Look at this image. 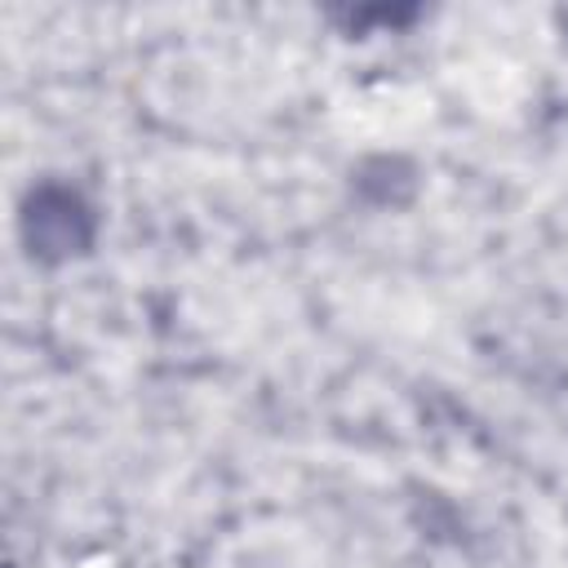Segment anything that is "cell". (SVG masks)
<instances>
[{"instance_id": "obj_1", "label": "cell", "mask_w": 568, "mask_h": 568, "mask_svg": "<svg viewBox=\"0 0 568 568\" xmlns=\"http://www.w3.org/2000/svg\"><path fill=\"white\" fill-rule=\"evenodd\" d=\"M27 222H31L36 248H44V253H49V248H58V253L84 248V244H89V231H93L89 209H84L80 195L67 191V186H44V191H36V204H31Z\"/></svg>"}]
</instances>
